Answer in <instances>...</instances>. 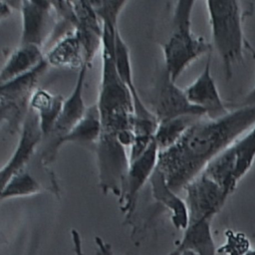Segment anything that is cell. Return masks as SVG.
Wrapping results in <instances>:
<instances>
[{
	"label": "cell",
	"instance_id": "cell-1",
	"mask_svg": "<svg viewBox=\"0 0 255 255\" xmlns=\"http://www.w3.org/2000/svg\"><path fill=\"white\" fill-rule=\"evenodd\" d=\"M255 125V105L241 106L218 119L194 123L171 147L159 152L157 167L178 192Z\"/></svg>",
	"mask_w": 255,
	"mask_h": 255
},
{
	"label": "cell",
	"instance_id": "cell-2",
	"mask_svg": "<svg viewBox=\"0 0 255 255\" xmlns=\"http://www.w3.org/2000/svg\"><path fill=\"white\" fill-rule=\"evenodd\" d=\"M212 45L221 59L226 80L244 62V20L247 12L236 0L206 1Z\"/></svg>",
	"mask_w": 255,
	"mask_h": 255
},
{
	"label": "cell",
	"instance_id": "cell-3",
	"mask_svg": "<svg viewBox=\"0 0 255 255\" xmlns=\"http://www.w3.org/2000/svg\"><path fill=\"white\" fill-rule=\"evenodd\" d=\"M195 1H177L172 16V30L162 44L164 69L176 82L182 72L196 59L210 54L212 45L191 30V14Z\"/></svg>",
	"mask_w": 255,
	"mask_h": 255
},
{
	"label": "cell",
	"instance_id": "cell-4",
	"mask_svg": "<svg viewBox=\"0 0 255 255\" xmlns=\"http://www.w3.org/2000/svg\"><path fill=\"white\" fill-rule=\"evenodd\" d=\"M255 161V125L212 160L203 173L230 195Z\"/></svg>",
	"mask_w": 255,
	"mask_h": 255
},
{
	"label": "cell",
	"instance_id": "cell-5",
	"mask_svg": "<svg viewBox=\"0 0 255 255\" xmlns=\"http://www.w3.org/2000/svg\"><path fill=\"white\" fill-rule=\"evenodd\" d=\"M48 66L45 59L29 73L1 84V122H6L10 132L17 129L20 124L23 125L30 109V100L36 90V84Z\"/></svg>",
	"mask_w": 255,
	"mask_h": 255
},
{
	"label": "cell",
	"instance_id": "cell-6",
	"mask_svg": "<svg viewBox=\"0 0 255 255\" xmlns=\"http://www.w3.org/2000/svg\"><path fill=\"white\" fill-rule=\"evenodd\" d=\"M96 147L101 188L104 193L112 192L121 199L129 166L127 147L119 141L117 135L104 132Z\"/></svg>",
	"mask_w": 255,
	"mask_h": 255
},
{
	"label": "cell",
	"instance_id": "cell-7",
	"mask_svg": "<svg viewBox=\"0 0 255 255\" xmlns=\"http://www.w3.org/2000/svg\"><path fill=\"white\" fill-rule=\"evenodd\" d=\"M184 190L189 222L213 219L230 196L224 188L203 172L189 182Z\"/></svg>",
	"mask_w": 255,
	"mask_h": 255
},
{
	"label": "cell",
	"instance_id": "cell-8",
	"mask_svg": "<svg viewBox=\"0 0 255 255\" xmlns=\"http://www.w3.org/2000/svg\"><path fill=\"white\" fill-rule=\"evenodd\" d=\"M152 113L158 123L181 116H206L204 110L188 101L184 90L171 80L164 68L157 84Z\"/></svg>",
	"mask_w": 255,
	"mask_h": 255
},
{
	"label": "cell",
	"instance_id": "cell-9",
	"mask_svg": "<svg viewBox=\"0 0 255 255\" xmlns=\"http://www.w3.org/2000/svg\"><path fill=\"white\" fill-rule=\"evenodd\" d=\"M159 152V148L153 138L144 152L129 163L124 194L120 199L121 210L127 218L132 215L138 192L149 181L155 171L158 165Z\"/></svg>",
	"mask_w": 255,
	"mask_h": 255
},
{
	"label": "cell",
	"instance_id": "cell-10",
	"mask_svg": "<svg viewBox=\"0 0 255 255\" xmlns=\"http://www.w3.org/2000/svg\"><path fill=\"white\" fill-rule=\"evenodd\" d=\"M43 138L44 135L39 118L32 109H29L21 128L17 146L9 160L1 167V187L4 186L13 175L24 170L25 165L28 163Z\"/></svg>",
	"mask_w": 255,
	"mask_h": 255
},
{
	"label": "cell",
	"instance_id": "cell-11",
	"mask_svg": "<svg viewBox=\"0 0 255 255\" xmlns=\"http://www.w3.org/2000/svg\"><path fill=\"white\" fill-rule=\"evenodd\" d=\"M184 93L188 101L204 110L209 119H218L230 112L223 102L211 74V53L207 55L202 72L184 89Z\"/></svg>",
	"mask_w": 255,
	"mask_h": 255
},
{
	"label": "cell",
	"instance_id": "cell-12",
	"mask_svg": "<svg viewBox=\"0 0 255 255\" xmlns=\"http://www.w3.org/2000/svg\"><path fill=\"white\" fill-rule=\"evenodd\" d=\"M19 10L22 17L20 44H31L42 48L50 32L51 11L50 1H21Z\"/></svg>",
	"mask_w": 255,
	"mask_h": 255
},
{
	"label": "cell",
	"instance_id": "cell-13",
	"mask_svg": "<svg viewBox=\"0 0 255 255\" xmlns=\"http://www.w3.org/2000/svg\"><path fill=\"white\" fill-rule=\"evenodd\" d=\"M153 198L170 213L172 225L185 231L189 225V211L185 199H182L167 184L163 173L156 167L149 181Z\"/></svg>",
	"mask_w": 255,
	"mask_h": 255
},
{
	"label": "cell",
	"instance_id": "cell-14",
	"mask_svg": "<svg viewBox=\"0 0 255 255\" xmlns=\"http://www.w3.org/2000/svg\"><path fill=\"white\" fill-rule=\"evenodd\" d=\"M102 134V122L97 104L87 109L81 121L67 133L55 139L47 152V158L53 159L58 149L65 143H96Z\"/></svg>",
	"mask_w": 255,
	"mask_h": 255
},
{
	"label": "cell",
	"instance_id": "cell-15",
	"mask_svg": "<svg viewBox=\"0 0 255 255\" xmlns=\"http://www.w3.org/2000/svg\"><path fill=\"white\" fill-rule=\"evenodd\" d=\"M45 59L48 65L60 68L80 70L87 65L85 51L77 31L70 30L55 41L54 45L45 53Z\"/></svg>",
	"mask_w": 255,
	"mask_h": 255
},
{
	"label": "cell",
	"instance_id": "cell-16",
	"mask_svg": "<svg viewBox=\"0 0 255 255\" xmlns=\"http://www.w3.org/2000/svg\"><path fill=\"white\" fill-rule=\"evenodd\" d=\"M89 66L84 65L78 73L77 80L73 92L65 99L64 106L60 118L52 132L55 139L67 133L74 126H76L87 112L88 107L84 101V84ZM54 139V140H55Z\"/></svg>",
	"mask_w": 255,
	"mask_h": 255
},
{
	"label": "cell",
	"instance_id": "cell-17",
	"mask_svg": "<svg viewBox=\"0 0 255 255\" xmlns=\"http://www.w3.org/2000/svg\"><path fill=\"white\" fill-rule=\"evenodd\" d=\"M116 65L121 80L131 95L134 108V119L137 121L157 122L152 111L148 110L142 103L141 98L134 86L129 51L126 42L122 38L120 30L118 31L116 37Z\"/></svg>",
	"mask_w": 255,
	"mask_h": 255
},
{
	"label": "cell",
	"instance_id": "cell-18",
	"mask_svg": "<svg viewBox=\"0 0 255 255\" xmlns=\"http://www.w3.org/2000/svg\"><path fill=\"white\" fill-rule=\"evenodd\" d=\"M45 61L41 47L31 44H20L7 58L0 72L1 84L29 73Z\"/></svg>",
	"mask_w": 255,
	"mask_h": 255
},
{
	"label": "cell",
	"instance_id": "cell-19",
	"mask_svg": "<svg viewBox=\"0 0 255 255\" xmlns=\"http://www.w3.org/2000/svg\"><path fill=\"white\" fill-rule=\"evenodd\" d=\"M65 99L45 89H36L30 100V109L38 116L44 138L51 135L60 118Z\"/></svg>",
	"mask_w": 255,
	"mask_h": 255
},
{
	"label": "cell",
	"instance_id": "cell-20",
	"mask_svg": "<svg viewBox=\"0 0 255 255\" xmlns=\"http://www.w3.org/2000/svg\"><path fill=\"white\" fill-rule=\"evenodd\" d=\"M212 219H200L189 222V225L176 246L190 250L198 255H216L217 249L211 231Z\"/></svg>",
	"mask_w": 255,
	"mask_h": 255
},
{
	"label": "cell",
	"instance_id": "cell-21",
	"mask_svg": "<svg viewBox=\"0 0 255 255\" xmlns=\"http://www.w3.org/2000/svg\"><path fill=\"white\" fill-rule=\"evenodd\" d=\"M200 118L202 117L181 116L158 123L153 138L159 148V151L165 150L175 144L185 131Z\"/></svg>",
	"mask_w": 255,
	"mask_h": 255
},
{
	"label": "cell",
	"instance_id": "cell-22",
	"mask_svg": "<svg viewBox=\"0 0 255 255\" xmlns=\"http://www.w3.org/2000/svg\"><path fill=\"white\" fill-rule=\"evenodd\" d=\"M42 185L29 172L22 170L13 175L7 183L1 187V199L31 196L42 192Z\"/></svg>",
	"mask_w": 255,
	"mask_h": 255
},
{
	"label": "cell",
	"instance_id": "cell-23",
	"mask_svg": "<svg viewBox=\"0 0 255 255\" xmlns=\"http://www.w3.org/2000/svg\"><path fill=\"white\" fill-rule=\"evenodd\" d=\"M226 241L217 252L224 255H247L250 250V242L245 234L228 230L225 233Z\"/></svg>",
	"mask_w": 255,
	"mask_h": 255
},
{
	"label": "cell",
	"instance_id": "cell-24",
	"mask_svg": "<svg viewBox=\"0 0 255 255\" xmlns=\"http://www.w3.org/2000/svg\"><path fill=\"white\" fill-rule=\"evenodd\" d=\"M245 49L248 50V52L251 54L252 58L255 60V49H254V47H253L248 41H246ZM243 103H244V104H243L242 106H252V105H255V86H254L253 89L246 95V97H245Z\"/></svg>",
	"mask_w": 255,
	"mask_h": 255
},
{
	"label": "cell",
	"instance_id": "cell-25",
	"mask_svg": "<svg viewBox=\"0 0 255 255\" xmlns=\"http://www.w3.org/2000/svg\"><path fill=\"white\" fill-rule=\"evenodd\" d=\"M71 239H72V242H73L74 255H85L81 235L76 229L71 230Z\"/></svg>",
	"mask_w": 255,
	"mask_h": 255
},
{
	"label": "cell",
	"instance_id": "cell-26",
	"mask_svg": "<svg viewBox=\"0 0 255 255\" xmlns=\"http://www.w3.org/2000/svg\"><path fill=\"white\" fill-rule=\"evenodd\" d=\"M95 243L98 249V255H114L112 245L103 240L101 237H95Z\"/></svg>",
	"mask_w": 255,
	"mask_h": 255
},
{
	"label": "cell",
	"instance_id": "cell-27",
	"mask_svg": "<svg viewBox=\"0 0 255 255\" xmlns=\"http://www.w3.org/2000/svg\"><path fill=\"white\" fill-rule=\"evenodd\" d=\"M12 6L9 2L0 1V19L3 20L11 15Z\"/></svg>",
	"mask_w": 255,
	"mask_h": 255
},
{
	"label": "cell",
	"instance_id": "cell-28",
	"mask_svg": "<svg viewBox=\"0 0 255 255\" xmlns=\"http://www.w3.org/2000/svg\"><path fill=\"white\" fill-rule=\"evenodd\" d=\"M181 252H182V249H181L180 247L176 246V248H175L173 251H171L170 253H168L167 255H180Z\"/></svg>",
	"mask_w": 255,
	"mask_h": 255
},
{
	"label": "cell",
	"instance_id": "cell-29",
	"mask_svg": "<svg viewBox=\"0 0 255 255\" xmlns=\"http://www.w3.org/2000/svg\"><path fill=\"white\" fill-rule=\"evenodd\" d=\"M180 255H198V254H196V253H194V252H192L190 250H182Z\"/></svg>",
	"mask_w": 255,
	"mask_h": 255
}]
</instances>
